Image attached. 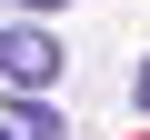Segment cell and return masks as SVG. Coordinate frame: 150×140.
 Masks as SVG:
<instances>
[{
	"mask_svg": "<svg viewBox=\"0 0 150 140\" xmlns=\"http://www.w3.org/2000/svg\"><path fill=\"white\" fill-rule=\"evenodd\" d=\"M0 80H10V90H50V80H60V40H50L40 20L0 30Z\"/></svg>",
	"mask_w": 150,
	"mask_h": 140,
	"instance_id": "cell-1",
	"label": "cell"
},
{
	"mask_svg": "<svg viewBox=\"0 0 150 140\" xmlns=\"http://www.w3.org/2000/svg\"><path fill=\"white\" fill-rule=\"evenodd\" d=\"M10 130H20V140H60V110H50V100H30V90H20V100H10Z\"/></svg>",
	"mask_w": 150,
	"mask_h": 140,
	"instance_id": "cell-2",
	"label": "cell"
},
{
	"mask_svg": "<svg viewBox=\"0 0 150 140\" xmlns=\"http://www.w3.org/2000/svg\"><path fill=\"white\" fill-rule=\"evenodd\" d=\"M10 10H30V20H40V10H60V0H10Z\"/></svg>",
	"mask_w": 150,
	"mask_h": 140,
	"instance_id": "cell-3",
	"label": "cell"
},
{
	"mask_svg": "<svg viewBox=\"0 0 150 140\" xmlns=\"http://www.w3.org/2000/svg\"><path fill=\"white\" fill-rule=\"evenodd\" d=\"M140 110H150V60H140Z\"/></svg>",
	"mask_w": 150,
	"mask_h": 140,
	"instance_id": "cell-4",
	"label": "cell"
},
{
	"mask_svg": "<svg viewBox=\"0 0 150 140\" xmlns=\"http://www.w3.org/2000/svg\"><path fill=\"white\" fill-rule=\"evenodd\" d=\"M0 140H20V130H10V120H0Z\"/></svg>",
	"mask_w": 150,
	"mask_h": 140,
	"instance_id": "cell-5",
	"label": "cell"
}]
</instances>
